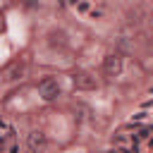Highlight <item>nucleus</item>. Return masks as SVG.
I'll return each instance as SVG.
<instances>
[{
    "label": "nucleus",
    "mask_w": 153,
    "mask_h": 153,
    "mask_svg": "<svg viewBox=\"0 0 153 153\" xmlns=\"http://www.w3.org/2000/svg\"><path fill=\"white\" fill-rule=\"evenodd\" d=\"M151 134H153V127H146V129H141V131H139L136 136H139V139H148Z\"/></svg>",
    "instance_id": "obj_8"
},
{
    "label": "nucleus",
    "mask_w": 153,
    "mask_h": 153,
    "mask_svg": "<svg viewBox=\"0 0 153 153\" xmlns=\"http://www.w3.org/2000/svg\"><path fill=\"white\" fill-rule=\"evenodd\" d=\"M38 96L43 98V100H55L57 96H60V84H57V79H53V76H45V79H41L38 81Z\"/></svg>",
    "instance_id": "obj_2"
},
{
    "label": "nucleus",
    "mask_w": 153,
    "mask_h": 153,
    "mask_svg": "<svg viewBox=\"0 0 153 153\" xmlns=\"http://www.w3.org/2000/svg\"><path fill=\"white\" fill-rule=\"evenodd\" d=\"M45 146H48V139L43 131H31L26 136V148L31 153H41V151H45Z\"/></svg>",
    "instance_id": "obj_4"
},
{
    "label": "nucleus",
    "mask_w": 153,
    "mask_h": 153,
    "mask_svg": "<svg viewBox=\"0 0 153 153\" xmlns=\"http://www.w3.org/2000/svg\"><path fill=\"white\" fill-rule=\"evenodd\" d=\"M22 72H24V67L19 65V60H17V62H12V65L5 69V81H17V79L22 76Z\"/></svg>",
    "instance_id": "obj_5"
},
{
    "label": "nucleus",
    "mask_w": 153,
    "mask_h": 153,
    "mask_svg": "<svg viewBox=\"0 0 153 153\" xmlns=\"http://www.w3.org/2000/svg\"><path fill=\"white\" fill-rule=\"evenodd\" d=\"M112 143H115L117 148H129V151H136V139H134V141H127L124 136H115V139H112Z\"/></svg>",
    "instance_id": "obj_7"
},
{
    "label": "nucleus",
    "mask_w": 153,
    "mask_h": 153,
    "mask_svg": "<svg viewBox=\"0 0 153 153\" xmlns=\"http://www.w3.org/2000/svg\"><path fill=\"white\" fill-rule=\"evenodd\" d=\"M72 81H74V86H76L79 91H93V88H98L96 74H91V72H86V69L74 72V74H72Z\"/></svg>",
    "instance_id": "obj_1"
},
{
    "label": "nucleus",
    "mask_w": 153,
    "mask_h": 153,
    "mask_svg": "<svg viewBox=\"0 0 153 153\" xmlns=\"http://www.w3.org/2000/svg\"><path fill=\"white\" fill-rule=\"evenodd\" d=\"M122 57L117 55V53H112V55H108L105 60H103V74L105 76H110V79H115V76H120L122 74Z\"/></svg>",
    "instance_id": "obj_3"
},
{
    "label": "nucleus",
    "mask_w": 153,
    "mask_h": 153,
    "mask_svg": "<svg viewBox=\"0 0 153 153\" xmlns=\"http://www.w3.org/2000/svg\"><path fill=\"white\" fill-rule=\"evenodd\" d=\"M14 139V127L10 124V122H2V134H0V146L2 143H10Z\"/></svg>",
    "instance_id": "obj_6"
}]
</instances>
